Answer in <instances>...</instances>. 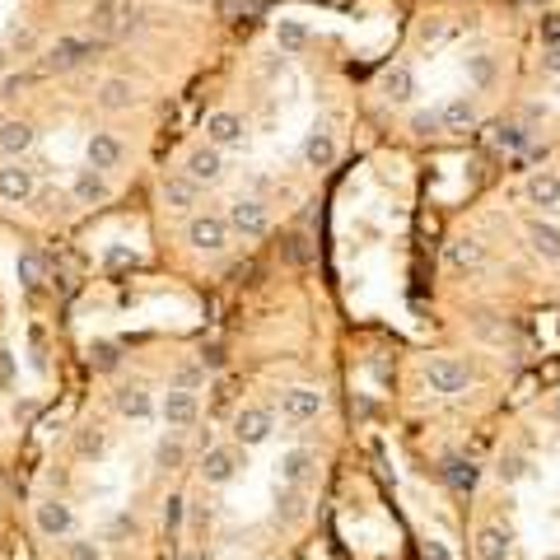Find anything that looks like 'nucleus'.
<instances>
[{
  "label": "nucleus",
  "mask_w": 560,
  "mask_h": 560,
  "mask_svg": "<svg viewBox=\"0 0 560 560\" xmlns=\"http://www.w3.org/2000/svg\"><path fill=\"white\" fill-rule=\"evenodd\" d=\"M471 378H476L471 364L458 359V355H434L425 364V383H430V392H439V397H462L471 387Z\"/></svg>",
  "instance_id": "obj_1"
},
{
  "label": "nucleus",
  "mask_w": 560,
  "mask_h": 560,
  "mask_svg": "<svg viewBox=\"0 0 560 560\" xmlns=\"http://www.w3.org/2000/svg\"><path fill=\"white\" fill-rule=\"evenodd\" d=\"M224 219H229V234H238L243 243L271 234V210H266V201H257V196H234Z\"/></svg>",
  "instance_id": "obj_2"
},
{
  "label": "nucleus",
  "mask_w": 560,
  "mask_h": 560,
  "mask_svg": "<svg viewBox=\"0 0 560 560\" xmlns=\"http://www.w3.org/2000/svg\"><path fill=\"white\" fill-rule=\"evenodd\" d=\"M38 168L23 163V159H5L0 163V201L5 206H28L38 196Z\"/></svg>",
  "instance_id": "obj_3"
},
{
  "label": "nucleus",
  "mask_w": 560,
  "mask_h": 560,
  "mask_svg": "<svg viewBox=\"0 0 560 560\" xmlns=\"http://www.w3.org/2000/svg\"><path fill=\"white\" fill-rule=\"evenodd\" d=\"M201 131H206V145H215V150H234V145H243L247 122L238 117L234 107H215V112H206Z\"/></svg>",
  "instance_id": "obj_4"
},
{
  "label": "nucleus",
  "mask_w": 560,
  "mask_h": 560,
  "mask_svg": "<svg viewBox=\"0 0 560 560\" xmlns=\"http://www.w3.org/2000/svg\"><path fill=\"white\" fill-rule=\"evenodd\" d=\"M94 56V47H89V38H56L47 51H42V70L47 75H70V70H79L84 61Z\"/></svg>",
  "instance_id": "obj_5"
},
{
  "label": "nucleus",
  "mask_w": 560,
  "mask_h": 560,
  "mask_svg": "<svg viewBox=\"0 0 560 560\" xmlns=\"http://www.w3.org/2000/svg\"><path fill=\"white\" fill-rule=\"evenodd\" d=\"M322 406H327V397L318 387H285L280 392V420H290V425H308V420H318L322 415Z\"/></svg>",
  "instance_id": "obj_6"
},
{
  "label": "nucleus",
  "mask_w": 560,
  "mask_h": 560,
  "mask_svg": "<svg viewBox=\"0 0 560 560\" xmlns=\"http://www.w3.org/2000/svg\"><path fill=\"white\" fill-rule=\"evenodd\" d=\"M187 243H191L196 252H219L224 243H229V219L210 215V210L191 215V219H187Z\"/></svg>",
  "instance_id": "obj_7"
},
{
  "label": "nucleus",
  "mask_w": 560,
  "mask_h": 560,
  "mask_svg": "<svg viewBox=\"0 0 560 560\" xmlns=\"http://www.w3.org/2000/svg\"><path fill=\"white\" fill-rule=\"evenodd\" d=\"M238 467H243L238 448L234 443H215V448H206V458H201V481L206 486H229L238 476Z\"/></svg>",
  "instance_id": "obj_8"
},
{
  "label": "nucleus",
  "mask_w": 560,
  "mask_h": 560,
  "mask_svg": "<svg viewBox=\"0 0 560 560\" xmlns=\"http://www.w3.org/2000/svg\"><path fill=\"white\" fill-rule=\"evenodd\" d=\"M271 430H275V411H271V406H243V411L234 415V439H238L243 448L266 443Z\"/></svg>",
  "instance_id": "obj_9"
},
{
  "label": "nucleus",
  "mask_w": 560,
  "mask_h": 560,
  "mask_svg": "<svg viewBox=\"0 0 560 560\" xmlns=\"http://www.w3.org/2000/svg\"><path fill=\"white\" fill-rule=\"evenodd\" d=\"M196 415H201V406H196V392H187V387H168V392H163L159 420H163L168 430H187V425H196Z\"/></svg>",
  "instance_id": "obj_10"
},
{
  "label": "nucleus",
  "mask_w": 560,
  "mask_h": 560,
  "mask_svg": "<svg viewBox=\"0 0 560 560\" xmlns=\"http://www.w3.org/2000/svg\"><path fill=\"white\" fill-rule=\"evenodd\" d=\"M33 523H38V532L42 537H70L75 532V509L66 499H42V504H33Z\"/></svg>",
  "instance_id": "obj_11"
},
{
  "label": "nucleus",
  "mask_w": 560,
  "mask_h": 560,
  "mask_svg": "<svg viewBox=\"0 0 560 560\" xmlns=\"http://www.w3.org/2000/svg\"><path fill=\"white\" fill-rule=\"evenodd\" d=\"M122 140L112 131H89V140H84V159H89V168H98V173H112V168L122 163Z\"/></svg>",
  "instance_id": "obj_12"
},
{
  "label": "nucleus",
  "mask_w": 560,
  "mask_h": 560,
  "mask_svg": "<svg viewBox=\"0 0 560 560\" xmlns=\"http://www.w3.org/2000/svg\"><path fill=\"white\" fill-rule=\"evenodd\" d=\"M107 196H112L107 173H98V168L84 163L79 173H75V182H70V201H75V206H103Z\"/></svg>",
  "instance_id": "obj_13"
},
{
  "label": "nucleus",
  "mask_w": 560,
  "mask_h": 560,
  "mask_svg": "<svg viewBox=\"0 0 560 560\" xmlns=\"http://www.w3.org/2000/svg\"><path fill=\"white\" fill-rule=\"evenodd\" d=\"M187 178H191L196 187L219 182V178H224V150H215V145H196V150L187 154Z\"/></svg>",
  "instance_id": "obj_14"
},
{
  "label": "nucleus",
  "mask_w": 560,
  "mask_h": 560,
  "mask_svg": "<svg viewBox=\"0 0 560 560\" xmlns=\"http://www.w3.org/2000/svg\"><path fill=\"white\" fill-rule=\"evenodd\" d=\"M159 196H163V206H168V210L191 215V206L201 201V187H196L187 173H168V178H163V187H159Z\"/></svg>",
  "instance_id": "obj_15"
},
{
  "label": "nucleus",
  "mask_w": 560,
  "mask_h": 560,
  "mask_svg": "<svg viewBox=\"0 0 560 560\" xmlns=\"http://www.w3.org/2000/svg\"><path fill=\"white\" fill-rule=\"evenodd\" d=\"M313 467H318V458H313V448H290V453H280V462H275V471H280V481L285 486H308V476H313Z\"/></svg>",
  "instance_id": "obj_16"
},
{
  "label": "nucleus",
  "mask_w": 560,
  "mask_h": 560,
  "mask_svg": "<svg viewBox=\"0 0 560 560\" xmlns=\"http://www.w3.org/2000/svg\"><path fill=\"white\" fill-rule=\"evenodd\" d=\"M112 402H117V411L126 420H150L154 415V397H150L145 383H122L117 392H112Z\"/></svg>",
  "instance_id": "obj_17"
},
{
  "label": "nucleus",
  "mask_w": 560,
  "mask_h": 560,
  "mask_svg": "<svg viewBox=\"0 0 560 560\" xmlns=\"http://www.w3.org/2000/svg\"><path fill=\"white\" fill-rule=\"evenodd\" d=\"M476 555L481 560H509L514 555V532L504 523H486L481 532H476Z\"/></svg>",
  "instance_id": "obj_18"
},
{
  "label": "nucleus",
  "mask_w": 560,
  "mask_h": 560,
  "mask_svg": "<svg viewBox=\"0 0 560 560\" xmlns=\"http://www.w3.org/2000/svg\"><path fill=\"white\" fill-rule=\"evenodd\" d=\"M523 238H527V252H532V257H542V262H560V229H555V224L532 219Z\"/></svg>",
  "instance_id": "obj_19"
},
{
  "label": "nucleus",
  "mask_w": 560,
  "mask_h": 560,
  "mask_svg": "<svg viewBox=\"0 0 560 560\" xmlns=\"http://www.w3.org/2000/svg\"><path fill=\"white\" fill-rule=\"evenodd\" d=\"M98 107H103V112H126V107H135V84H131L126 75H107V79L98 84Z\"/></svg>",
  "instance_id": "obj_20"
},
{
  "label": "nucleus",
  "mask_w": 560,
  "mask_h": 560,
  "mask_svg": "<svg viewBox=\"0 0 560 560\" xmlns=\"http://www.w3.org/2000/svg\"><path fill=\"white\" fill-rule=\"evenodd\" d=\"M527 201L532 206H542V210H551V206H560V173L555 168H537V173L527 178Z\"/></svg>",
  "instance_id": "obj_21"
},
{
  "label": "nucleus",
  "mask_w": 560,
  "mask_h": 560,
  "mask_svg": "<svg viewBox=\"0 0 560 560\" xmlns=\"http://www.w3.org/2000/svg\"><path fill=\"white\" fill-rule=\"evenodd\" d=\"M476 126V98L471 94H458L439 107V131H467Z\"/></svg>",
  "instance_id": "obj_22"
},
{
  "label": "nucleus",
  "mask_w": 560,
  "mask_h": 560,
  "mask_svg": "<svg viewBox=\"0 0 560 560\" xmlns=\"http://www.w3.org/2000/svg\"><path fill=\"white\" fill-rule=\"evenodd\" d=\"M33 145H38L33 122H5L0 126V150H5V159H23Z\"/></svg>",
  "instance_id": "obj_23"
},
{
  "label": "nucleus",
  "mask_w": 560,
  "mask_h": 560,
  "mask_svg": "<svg viewBox=\"0 0 560 560\" xmlns=\"http://www.w3.org/2000/svg\"><path fill=\"white\" fill-rule=\"evenodd\" d=\"M308 42H313V33H308L303 19H280L275 23V51L280 56H299Z\"/></svg>",
  "instance_id": "obj_24"
},
{
  "label": "nucleus",
  "mask_w": 560,
  "mask_h": 560,
  "mask_svg": "<svg viewBox=\"0 0 560 560\" xmlns=\"http://www.w3.org/2000/svg\"><path fill=\"white\" fill-rule=\"evenodd\" d=\"M443 481L453 486L458 495H471L476 481H481V467H476L471 458H443Z\"/></svg>",
  "instance_id": "obj_25"
},
{
  "label": "nucleus",
  "mask_w": 560,
  "mask_h": 560,
  "mask_svg": "<svg viewBox=\"0 0 560 560\" xmlns=\"http://www.w3.org/2000/svg\"><path fill=\"white\" fill-rule=\"evenodd\" d=\"M486 262V243L481 238H453L448 243V266L453 271H476Z\"/></svg>",
  "instance_id": "obj_26"
},
{
  "label": "nucleus",
  "mask_w": 560,
  "mask_h": 560,
  "mask_svg": "<svg viewBox=\"0 0 560 560\" xmlns=\"http://www.w3.org/2000/svg\"><path fill=\"white\" fill-rule=\"evenodd\" d=\"M303 159H308V168H331L336 163V135L327 126H318L303 140Z\"/></svg>",
  "instance_id": "obj_27"
},
{
  "label": "nucleus",
  "mask_w": 560,
  "mask_h": 560,
  "mask_svg": "<svg viewBox=\"0 0 560 560\" xmlns=\"http://www.w3.org/2000/svg\"><path fill=\"white\" fill-rule=\"evenodd\" d=\"M383 94H387L392 103H411V94H415V70H411L406 61H397V66L383 75Z\"/></svg>",
  "instance_id": "obj_28"
},
{
  "label": "nucleus",
  "mask_w": 560,
  "mask_h": 560,
  "mask_svg": "<svg viewBox=\"0 0 560 560\" xmlns=\"http://www.w3.org/2000/svg\"><path fill=\"white\" fill-rule=\"evenodd\" d=\"M303 490L299 486H280V495H275V518L285 523V527H294V523H303Z\"/></svg>",
  "instance_id": "obj_29"
},
{
  "label": "nucleus",
  "mask_w": 560,
  "mask_h": 560,
  "mask_svg": "<svg viewBox=\"0 0 560 560\" xmlns=\"http://www.w3.org/2000/svg\"><path fill=\"white\" fill-rule=\"evenodd\" d=\"M117 19H131V14H122V0H98V10H94V33H98V38H112V33H117Z\"/></svg>",
  "instance_id": "obj_30"
},
{
  "label": "nucleus",
  "mask_w": 560,
  "mask_h": 560,
  "mask_svg": "<svg viewBox=\"0 0 560 560\" xmlns=\"http://www.w3.org/2000/svg\"><path fill=\"white\" fill-rule=\"evenodd\" d=\"M467 79H471V89H490L495 84V61L486 51H471L467 56Z\"/></svg>",
  "instance_id": "obj_31"
},
{
  "label": "nucleus",
  "mask_w": 560,
  "mask_h": 560,
  "mask_svg": "<svg viewBox=\"0 0 560 560\" xmlns=\"http://www.w3.org/2000/svg\"><path fill=\"white\" fill-rule=\"evenodd\" d=\"M19 285L23 290L42 285V257H38V252H19Z\"/></svg>",
  "instance_id": "obj_32"
},
{
  "label": "nucleus",
  "mask_w": 560,
  "mask_h": 560,
  "mask_svg": "<svg viewBox=\"0 0 560 560\" xmlns=\"http://www.w3.org/2000/svg\"><path fill=\"white\" fill-rule=\"evenodd\" d=\"M495 476H499V481H504V486H514V481H523V476H527V458H523V453H504V458L495 462Z\"/></svg>",
  "instance_id": "obj_33"
},
{
  "label": "nucleus",
  "mask_w": 560,
  "mask_h": 560,
  "mask_svg": "<svg viewBox=\"0 0 560 560\" xmlns=\"http://www.w3.org/2000/svg\"><path fill=\"white\" fill-rule=\"evenodd\" d=\"M66 201H70V196H66L61 187H38V196H33L28 206H38L42 215H61V210H66Z\"/></svg>",
  "instance_id": "obj_34"
},
{
  "label": "nucleus",
  "mask_w": 560,
  "mask_h": 560,
  "mask_svg": "<svg viewBox=\"0 0 560 560\" xmlns=\"http://www.w3.org/2000/svg\"><path fill=\"white\" fill-rule=\"evenodd\" d=\"M182 443L178 439H159V448H154V467H163V471H178L182 467Z\"/></svg>",
  "instance_id": "obj_35"
},
{
  "label": "nucleus",
  "mask_w": 560,
  "mask_h": 560,
  "mask_svg": "<svg viewBox=\"0 0 560 560\" xmlns=\"http://www.w3.org/2000/svg\"><path fill=\"white\" fill-rule=\"evenodd\" d=\"M103 448H107L103 430H79V439H75V453L79 458H103Z\"/></svg>",
  "instance_id": "obj_36"
},
{
  "label": "nucleus",
  "mask_w": 560,
  "mask_h": 560,
  "mask_svg": "<svg viewBox=\"0 0 560 560\" xmlns=\"http://www.w3.org/2000/svg\"><path fill=\"white\" fill-rule=\"evenodd\" d=\"M527 140H532L527 126H499V131H495V145H499V150H523Z\"/></svg>",
  "instance_id": "obj_37"
},
{
  "label": "nucleus",
  "mask_w": 560,
  "mask_h": 560,
  "mask_svg": "<svg viewBox=\"0 0 560 560\" xmlns=\"http://www.w3.org/2000/svg\"><path fill=\"white\" fill-rule=\"evenodd\" d=\"M117 346H112V341H94L89 346V364H94V369H117Z\"/></svg>",
  "instance_id": "obj_38"
},
{
  "label": "nucleus",
  "mask_w": 560,
  "mask_h": 560,
  "mask_svg": "<svg viewBox=\"0 0 560 560\" xmlns=\"http://www.w3.org/2000/svg\"><path fill=\"white\" fill-rule=\"evenodd\" d=\"M66 560H103V546H98L94 537H75V542L66 546Z\"/></svg>",
  "instance_id": "obj_39"
},
{
  "label": "nucleus",
  "mask_w": 560,
  "mask_h": 560,
  "mask_svg": "<svg viewBox=\"0 0 560 560\" xmlns=\"http://www.w3.org/2000/svg\"><path fill=\"white\" fill-rule=\"evenodd\" d=\"M182 509H187V499L182 495H168L163 499V527H182Z\"/></svg>",
  "instance_id": "obj_40"
},
{
  "label": "nucleus",
  "mask_w": 560,
  "mask_h": 560,
  "mask_svg": "<svg viewBox=\"0 0 560 560\" xmlns=\"http://www.w3.org/2000/svg\"><path fill=\"white\" fill-rule=\"evenodd\" d=\"M411 131L434 135V131H439V112H415V117H411Z\"/></svg>",
  "instance_id": "obj_41"
},
{
  "label": "nucleus",
  "mask_w": 560,
  "mask_h": 560,
  "mask_svg": "<svg viewBox=\"0 0 560 560\" xmlns=\"http://www.w3.org/2000/svg\"><path fill=\"white\" fill-rule=\"evenodd\" d=\"M219 10H224V14H257V10H262V0H224Z\"/></svg>",
  "instance_id": "obj_42"
},
{
  "label": "nucleus",
  "mask_w": 560,
  "mask_h": 560,
  "mask_svg": "<svg viewBox=\"0 0 560 560\" xmlns=\"http://www.w3.org/2000/svg\"><path fill=\"white\" fill-rule=\"evenodd\" d=\"M542 42H546V47L560 42V14H546V23H542Z\"/></svg>",
  "instance_id": "obj_43"
},
{
  "label": "nucleus",
  "mask_w": 560,
  "mask_h": 560,
  "mask_svg": "<svg viewBox=\"0 0 560 560\" xmlns=\"http://www.w3.org/2000/svg\"><path fill=\"white\" fill-rule=\"evenodd\" d=\"M420 560H453V555H448V546H443V542H434V537H430L425 546H420Z\"/></svg>",
  "instance_id": "obj_44"
},
{
  "label": "nucleus",
  "mask_w": 560,
  "mask_h": 560,
  "mask_svg": "<svg viewBox=\"0 0 560 560\" xmlns=\"http://www.w3.org/2000/svg\"><path fill=\"white\" fill-rule=\"evenodd\" d=\"M542 70H546V75H560V42H555V47H546V56H542Z\"/></svg>",
  "instance_id": "obj_45"
},
{
  "label": "nucleus",
  "mask_w": 560,
  "mask_h": 560,
  "mask_svg": "<svg viewBox=\"0 0 560 560\" xmlns=\"http://www.w3.org/2000/svg\"><path fill=\"white\" fill-rule=\"evenodd\" d=\"M126 262H135V252H126V247H107V266H126Z\"/></svg>",
  "instance_id": "obj_46"
},
{
  "label": "nucleus",
  "mask_w": 560,
  "mask_h": 560,
  "mask_svg": "<svg viewBox=\"0 0 560 560\" xmlns=\"http://www.w3.org/2000/svg\"><path fill=\"white\" fill-rule=\"evenodd\" d=\"M33 411H38L33 402H19V406H14V420H33Z\"/></svg>",
  "instance_id": "obj_47"
},
{
  "label": "nucleus",
  "mask_w": 560,
  "mask_h": 560,
  "mask_svg": "<svg viewBox=\"0 0 560 560\" xmlns=\"http://www.w3.org/2000/svg\"><path fill=\"white\" fill-rule=\"evenodd\" d=\"M546 411H551V415L560 420V392H551V406H546Z\"/></svg>",
  "instance_id": "obj_48"
},
{
  "label": "nucleus",
  "mask_w": 560,
  "mask_h": 560,
  "mask_svg": "<svg viewBox=\"0 0 560 560\" xmlns=\"http://www.w3.org/2000/svg\"><path fill=\"white\" fill-rule=\"evenodd\" d=\"M182 560H210V555H206V551H187Z\"/></svg>",
  "instance_id": "obj_49"
},
{
  "label": "nucleus",
  "mask_w": 560,
  "mask_h": 560,
  "mask_svg": "<svg viewBox=\"0 0 560 560\" xmlns=\"http://www.w3.org/2000/svg\"><path fill=\"white\" fill-rule=\"evenodd\" d=\"M0 70H5V47H0Z\"/></svg>",
  "instance_id": "obj_50"
}]
</instances>
